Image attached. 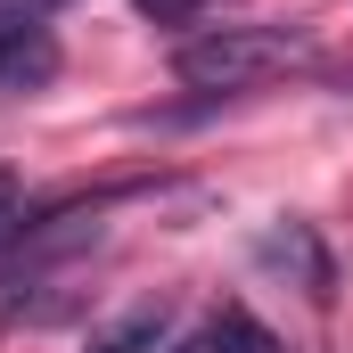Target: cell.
<instances>
[{
	"mask_svg": "<svg viewBox=\"0 0 353 353\" xmlns=\"http://www.w3.org/2000/svg\"><path fill=\"white\" fill-rule=\"evenodd\" d=\"M165 329H173V304H132L115 329H99V337H90V353H157Z\"/></svg>",
	"mask_w": 353,
	"mask_h": 353,
	"instance_id": "obj_3",
	"label": "cell"
},
{
	"mask_svg": "<svg viewBox=\"0 0 353 353\" xmlns=\"http://www.w3.org/2000/svg\"><path fill=\"white\" fill-rule=\"evenodd\" d=\"M58 74V41L50 25H0V90H33Z\"/></svg>",
	"mask_w": 353,
	"mask_h": 353,
	"instance_id": "obj_2",
	"label": "cell"
},
{
	"mask_svg": "<svg viewBox=\"0 0 353 353\" xmlns=\"http://www.w3.org/2000/svg\"><path fill=\"white\" fill-rule=\"evenodd\" d=\"M66 0H0V25H41V17H58Z\"/></svg>",
	"mask_w": 353,
	"mask_h": 353,
	"instance_id": "obj_5",
	"label": "cell"
},
{
	"mask_svg": "<svg viewBox=\"0 0 353 353\" xmlns=\"http://www.w3.org/2000/svg\"><path fill=\"white\" fill-rule=\"evenodd\" d=\"M173 353H214V345H205V337H189V345H173Z\"/></svg>",
	"mask_w": 353,
	"mask_h": 353,
	"instance_id": "obj_8",
	"label": "cell"
},
{
	"mask_svg": "<svg viewBox=\"0 0 353 353\" xmlns=\"http://www.w3.org/2000/svg\"><path fill=\"white\" fill-rule=\"evenodd\" d=\"M205 0H140V17H157V25H181V17H197Z\"/></svg>",
	"mask_w": 353,
	"mask_h": 353,
	"instance_id": "obj_7",
	"label": "cell"
},
{
	"mask_svg": "<svg viewBox=\"0 0 353 353\" xmlns=\"http://www.w3.org/2000/svg\"><path fill=\"white\" fill-rule=\"evenodd\" d=\"M312 33L304 25H205L173 50V74L189 90H255L279 83L288 66H312Z\"/></svg>",
	"mask_w": 353,
	"mask_h": 353,
	"instance_id": "obj_1",
	"label": "cell"
},
{
	"mask_svg": "<svg viewBox=\"0 0 353 353\" xmlns=\"http://www.w3.org/2000/svg\"><path fill=\"white\" fill-rule=\"evenodd\" d=\"M205 345H214V353H279V337H271V329L247 312V304H230V312L205 329Z\"/></svg>",
	"mask_w": 353,
	"mask_h": 353,
	"instance_id": "obj_4",
	"label": "cell"
},
{
	"mask_svg": "<svg viewBox=\"0 0 353 353\" xmlns=\"http://www.w3.org/2000/svg\"><path fill=\"white\" fill-rule=\"evenodd\" d=\"M25 222V189H17V173H0V230H17Z\"/></svg>",
	"mask_w": 353,
	"mask_h": 353,
	"instance_id": "obj_6",
	"label": "cell"
}]
</instances>
